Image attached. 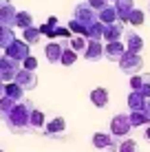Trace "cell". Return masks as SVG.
<instances>
[{"mask_svg":"<svg viewBox=\"0 0 150 152\" xmlns=\"http://www.w3.org/2000/svg\"><path fill=\"white\" fill-rule=\"evenodd\" d=\"M2 97H4V86L0 84V99H2Z\"/></svg>","mask_w":150,"mask_h":152,"instance_id":"d6a6232c","label":"cell"},{"mask_svg":"<svg viewBox=\"0 0 150 152\" xmlns=\"http://www.w3.org/2000/svg\"><path fill=\"white\" fill-rule=\"evenodd\" d=\"M139 148H137V141L135 139H121L119 141V145H117V152H137Z\"/></svg>","mask_w":150,"mask_h":152,"instance_id":"7402d4cb","label":"cell"},{"mask_svg":"<svg viewBox=\"0 0 150 152\" xmlns=\"http://www.w3.org/2000/svg\"><path fill=\"white\" fill-rule=\"evenodd\" d=\"M143 104H146V97L139 91H130V95H128V108H130V113L143 110Z\"/></svg>","mask_w":150,"mask_h":152,"instance_id":"9a60e30c","label":"cell"},{"mask_svg":"<svg viewBox=\"0 0 150 152\" xmlns=\"http://www.w3.org/2000/svg\"><path fill=\"white\" fill-rule=\"evenodd\" d=\"M15 84H18L20 88H35V84H38V77H35L33 71H18V75H15Z\"/></svg>","mask_w":150,"mask_h":152,"instance_id":"30bf717a","label":"cell"},{"mask_svg":"<svg viewBox=\"0 0 150 152\" xmlns=\"http://www.w3.org/2000/svg\"><path fill=\"white\" fill-rule=\"evenodd\" d=\"M55 29H58V18H55V15H51L42 27H40V33L46 35V38H55Z\"/></svg>","mask_w":150,"mask_h":152,"instance_id":"ac0fdd59","label":"cell"},{"mask_svg":"<svg viewBox=\"0 0 150 152\" xmlns=\"http://www.w3.org/2000/svg\"><path fill=\"white\" fill-rule=\"evenodd\" d=\"M139 93L146 99H150V73H143V84H141V88H139Z\"/></svg>","mask_w":150,"mask_h":152,"instance_id":"484cf974","label":"cell"},{"mask_svg":"<svg viewBox=\"0 0 150 152\" xmlns=\"http://www.w3.org/2000/svg\"><path fill=\"white\" fill-rule=\"evenodd\" d=\"M29 124H31V130H40V128H44V113H42V110H38V108H33V110H31V119H29Z\"/></svg>","mask_w":150,"mask_h":152,"instance_id":"d6986e66","label":"cell"},{"mask_svg":"<svg viewBox=\"0 0 150 152\" xmlns=\"http://www.w3.org/2000/svg\"><path fill=\"white\" fill-rule=\"evenodd\" d=\"M84 57L89 62H97L104 57V46H102L100 40H91L89 44H86V51H84Z\"/></svg>","mask_w":150,"mask_h":152,"instance_id":"9c48e42d","label":"cell"},{"mask_svg":"<svg viewBox=\"0 0 150 152\" xmlns=\"http://www.w3.org/2000/svg\"><path fill=\"white\" fill-rule=\"evenodd\" d=\"M18 75V62L11 60V57H0V80H15Z\"/></svg>","mask_w":150,"mask_h":152,"instance_id":"8992f818","label":"cell"},{"mask_svg":"<svg viewBox=\"0 0 150 152\" xmlns=\"http://www.w3.org/2000/svg\"><path fill=\"white\" fill-rule=\"evenodd\" d=\"M89 4H91L93 9H97V11H102V9L108 4V0H89Z\"/></svg>","mask_w":150,"mask_h":152,"instance_id":"f546056e","label":"cell"},{"mask_svg":"<svg viewBox=\"0 0 150 152\" xmlns=\"http://www.w3.org/2000/svg\"><path fill=\"white\" fill-rule=\"evenodd\" d=\"M31 110H33L31 102L22 99V102H20L11 113H9V117H7V126H9V130H11V132H31V124H29V119H31Z\"/></svg>","mask_w":150,"mask_h":152,"instance_id":"6da1fadb","label":"cell"},{"mask_svg":"<svg viewBox=\"0 0 150 152\" xmlns=\"http://www.w3.org/2000/svg\"><path fill=\"white\" fill-rule=\"evenodd\" d=\"M4 95L11 97L13 102H18V99H22V88L18 84H9V86H4Z\"/></svg>","mask_w":150,"mask_h":152,"instance_id":"cb8c5ba5","label":"cell"},{"mask_svg":"<svg viewBox=\"0 0 150 152\" xmlns=\"http://www.w3.org/2000/svg\"><path fill=\"white\" fill-rule=\"evenodd\" d=\"M143 49V40L139 38L137 33H126V51L130 53H139Z\"/></svg>","mask_w":150,"mask_h":152,"instance_id":"2e32d148","label":"cell"},{"mask_svg":"<svg viewBox=\"0 0 150 152\" xmlns=\"http://www.w3.org/2000/svg\"><path fill=\"white\" fill-rule=\"evenodd\" d=\"M143 139L150 141V126H146V130H143Z\"/></svg>","mask_w":150,"mask_h":152,"instance_id":"1f68e13d","label":"cell"},{"mask_svg":"<svg viewBox=\"0 0 150 152\" xmlns=\"http://www.w3.org/2000/svg\"><path fill=\"white\" fill-rule=\"evenodd\" d=\"M0 152H4V150H0Z\"/></svg>","mask_w":150,"mask_h":152,"instance_id":"e575fe53","label":"cell"},{"mask_svg":"<svg viewBox=\"0 0 150 152\" xmlns=\"http://www.w3.org/2000/svg\"><path fill=\"white\" fill-rule=\"evenodd\" d=\"M143 84V75H130V88L132 91H139Z\"/></svg>","mask_w":150,"mask_h":152,"instance_id":"83f0119b","label":"cell"},{"mask_svg":"<svg viewBox=\"0 0 150 152\" xmlns=\"http://www.w3.org/2000/svg\"><path fill=\"white\" fill-rule=\"evenodd\" d=\"M86 44H89V42L84 38H71V49L73 51H86Z\"/></svg>","mask_w":150,"mask_h":152,"instance_id":"4316f807","label":"cell"},{"mask_svg":"<svg viewBox=\"0 0 150 152\" xmlns=\"http://www.w3.org/2000/svg\"><path fill=\"white\" fill-rule=\"evenodd\" d=\"M0 57H2V51H0Z\"/></svg>","mask_w":150,"mask_h":152,"instance_id":"836d02e7","label":"cell"},{"mask_svg":"<svg viewBox=\"0 0 150 152\" xmlns=\"http://www.w3.org/2000/svg\"><path fill=\"white\" fill-rule=\"evenodd\" d=\"M91 102L97 108H106L108 106V91L106 88H93L91 91Z\"/></svg>","mask_w":150,"mask_h":152,"instance_id":"5bb4252c","label":"cell"},{"mask_svg":"<svg viewBox=\"0 0 150 152\" xmlns=\"http://www.w3.org/2000/svg\"><path fill=\"white\" fill-rule=\"evenodd\" d=\"M44 53H46V60H49L51 64H58V62L62 60V53H64V44H58V42H51V44H46Z\"/></svg>","mask_w":150,"mask_h":152,"instance_id":"7c38bea8","label":"cell"},{"mask_svg":"<svg viewBox=\"0 0 150 152\" xmlns=\"http://www.w3.org/2000/svg\"><path fill=\"white\" fill-rule=\"evenodd\" d=\"M113 7H115V11H117V18H119L121 22H126V18L130 15L132 9H135V4H132V0H115Z\"/></svg>","mask_w":150,"mask_h":152,"instance_id":"8fae6325","label":"cell"},{"mask_svg":"<svg viewBox=\"0 0 150 152\" xmlns=\"http://www.w3.org/2000/svg\"><path fill=\"white\" fill-rule=\"evenodd\" d=\"M130 124H132V128L148 126V117L143 115V110H135V113H130Z\"/></svg>","mask_w":150,"mask_h":152,"instance_id":"603a6c76","label":"cell"},{"mask_svg":"<svg viewBox=\"0 0 150 152\" xmlns=\"http://www.w3.org/2000/svg\"><path fill=\"white\" fill-rule=\"evenodd\" d=\"M13 24L20 27V29H29V27H33V15L27 13V11H20V13H15Z\"/></svg>","mask_w":150,"mask_h":152,"instance_id":"e0dca14e","label":"cell"},{"mask_svg":"<svg viewBox=\"0 0 150 152\" xmlns=\"http://www.w3.org/2000/svg\"><path fill=\"white\" fill-rule=\"evenodd\" d=\"M75 60H77L75 51H69V49H64V53H62V60H60V64H64V66H71Z\"/></svg>","mask_w":150,"mask_h":152,"instance_id":"d4e9b609","label":"cell"},{"mask_svg":"<svg viewBox=\"0 0 150 152\" xmlns=\"http://www.w3.org/2000/svg\"><path fill=\"white\" fill-rule=\"evenodd\" d=\"M119 69L126 73V75H137V73L143 69V57L139 53H130V51H126L124 57L119 60Z\"/></svg>","mask_w":150,"mask_h":152,"instance_id":"3957f363","label":"cell"},{"mask_svg":"<svg viewBox=\"0 0 150 152\" xmlns=\"http://www.w3.org/2000/svg\"><path fill=\"white\" fill-rule=\"evenodd\" d=\"M132 130V124H130V115H115L110 121V134L115 139H126Z\"/></svg>","mask_w":150,"mask_h":152,"instance_id":"7a4b0ae2","label":"cell"},{"mask_svg":"<svg viewBox=\"0 0 150 152\" xmlns=\"http://www.w3.org/2000/svg\"><path fill=\"white\" fill-rule=\"evenodd\" d=\"M143 115L148 117V126H150V99H146V104H143Z\"/></svg>","mask_w":150,"mask_h":152,"instance_id":"4dcf8cb0","label":"cell"},{"mask_svg":"<svg viewBox=\"0 0 150 152\" xmlns=\"http://www.w3.org/2000/svg\"><path fill=\"white\" fill-rule=\"evenodd\" d=\"M93 145L97 150H106V152H117V139L113 134H106V132H95L93 134Z\"/></svg>","mask_w":150,"mask_h":152,"instance_id":"277c9868","label":"cell"},{"mask_svg":"<svg viewBox=\"0 0 150 152\" xmlns=\"http://www.w3.org/2000/svg\"><path fill=\"white\" fill-rule=\"evenodd\" d=\"M22 64H24V71H35V69H38V60H35L33 55H29Z\"/></svg>","mask_w":150,"mask_h":152,"instance_id":"f1b7e54d","label":"cell"},{"mask_svg":"<svg viewBox=\"0 0 150 152\" xmlns=\"http://www.w3.org/2000/svg\"><path fill=\"white\" fill-rule=\"evenodd\" d=\"M124 53H126V46L121 44V42H108V44L104 46V57L110 62H119Z\"/></svg>","mask_w":150,"mask_h":152,"instance_id":"52a82bcc","label":"cell"},{"mask_svg":"<svg viewBox=\"0 0 150 152\" xmlns=\"http://www.w3.org/2000/svg\"><path fill=\"white\" fill-rule=\"evenodd\" d=\"M64 130H66V121L62 117H55L53 121H49V126L44 128V134L46 137H60Z\"/></svg>","mask_w":150,"mask_h":152,"instance_id":"4fadbf2b","label":"cell"},{"mask_svg":"<svg viewBox=\"0 0 150 152\" xmlns=\"http://www.w3.org/2000/svg\"><path fill=\"white\" fill-rule=\"evenodd\" d=\"M7 57H11V60L15 62H24L29 57V44L27 42H20V40H13L11 44L7 46V53H4Z\"/></svg>","mask_w":150,"mask_h":152,"instance_id":"5b68a950","label":"cell"},{"mask_svg":"<svg viewBox=\"0 0 150 152\" xmlns=\"http://www.w3.org/2000/svg\"><path fill=\"white\" fill-rule=\"evenodd\" d=\"M40 29H35V27H29V29H24V33H22V38L27 44H35V42H40Z\"/></svg>","mask_w":150,"mask_h":152,"instance_id":"ffe728a7","label":"cell"},{"mask_svg":"<svg viewBox=\"0 0 150 152\" xmlns=\"http://www.w3.org/2000/svg\"><path fill=\"white\" fill-rule=\"evenodd\" d=\"M143 20H146V15H143L141 9H132L130 15L126 18V22H130L132 27H141V24H143Z\"/></svg>","mask_w":150,"mask_h":152,"instance_id":"44dd1931","label":"cell"},{"mask_svg":"<svg viewBox=\"0 0 150 152\" xmlns=\"http://www.w3.org/2000/svg\"><path fill=\"white\" fill-rule=\"evenodd\" d=\"M124 33H126V31H124V22H121V20H117V22H113V24H106L104 40L106 42H119V38Z\"/></svg>","mask_w":150,"mask_h":152,"instance_id":"ba28073f","label":"cell"}]
</instances>
